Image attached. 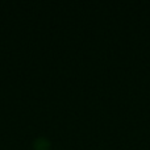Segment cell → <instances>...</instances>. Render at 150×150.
Instances as JSON below:
<instances>
[{
  "label": "cell",
  "mask_w": 150,
  "mask_h": 150,
  "mask_svg": "<svg viewBox=\"0 0 150 150\" xmlns=\"http://www.w3.org/2000/svg\"><path fill=\"white\" fill-rule=\"evenodd\" d=\"M49 145H50V141L47 140V138H45V137L36 138L34 142H33L34 150H46L47 148H49Z\"/></svg>",
  "instance_id": "cell-1"
}]
</instances>
